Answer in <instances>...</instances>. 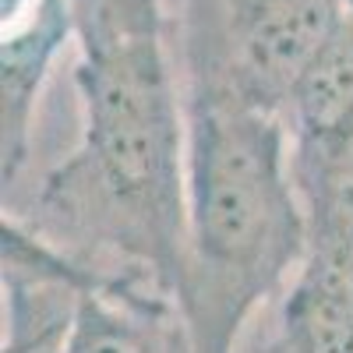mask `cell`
I'll list each match as a JSON object with an SVG mask.
<instances>
[{
    "label": "cell",
    "mask_w": 353,
    "mask_h": 353,
    "mask_svg": "<svg viewBox=\"0 0 353 353\" xmlns=\"http://www.w3.org/2000/svg\"><path fill=\"white\" fill-rule=\"evenodd\" d=\"M68 39H74L71 0H4V14H0V68H4L0 156H4V191L18 181V173L28 159L39 96Z\"/></svg>",
    "instance_id": "4"
},
{
    "label": "cell",
    "mask_w": 353,
    "mask_h": 353,
    "mask_svg": "<svg viewBox=\"0 0 353 353\" xmlns=\"http://www.w3.org/2000/svg\"><path fill=\"white\" fill-rule=\"evenodd\" d=\"M297 181L353 166V0L283 99Z\"/></svg>",
    "instance_id": "5"
},
{
    "label": "cell",
    "mask_w": 353,
    "mask_h": 353,
    "mask_svg": "<svg viewBox=\"0 0 353 353\" xmlns=\"http://www.w3.org/2000/svg\"><path fill=\"white\" fill-rule=\"evenodd\" d=\"M78 141L14 212L88 272L176 301L184 276V103L170 36L78 50Z\"/></svg>",
    "instance_id": "2"
},
{
    "label": "cell",
    "mask_w": 353,
    "mask_h": 353,
    "mask_svg": "<svg viewBox=\"0 0 353 353\" xmlns=\"http://www.w3.org/2000/svg\"><path fill=\"white\" fill-rule=\"evenodd\" d=\"M350 0H219L241 78L283 110L290 85L332 36Z\"/></svg>",
    "instance_id": "3"
},
{
    "label": "cell",
    "mask_w": 353,
    "mask_h": 353,
    "mask_svg": "<svg viewBox=\"0 0 353 353\" xmlns=\"http://www.w3.org/2000/svg\"><path fill=\"white\" fill-rule=\"evenodd\" d=\"M64 336L61 329H39V332H21V336H4V350L0 353H57Z\"/></svg>",
    "instance_id": "10"
},
{
    "label": "cell",
    "mask_w": 353,
    "mask_h": 353,
    "mask_svg": "<svg viewBox=\"0 0 353 353\" xmlns=\"http://www.w3.org/2000/svg\"><path fill=\"white\" fill-rule=\"evenodd\" d=\"M184 103L188 233L176 304L198 353H237L307 251V212L283 110L241 78L219 0H173Z\"/></svg>",
    "instance_id": "1"
},
{
    "label": "cell",
    "mask_w": 353,
    "mask_h": 353,
    "mask_svg": "<svg viewBox=\"0 0 353 353\" xmlns=\"http://www.w3.org/2000/svg\"><path fill=\"white\" fill-rule=\"evenodd\" d=\"M78 50H106L170 36L166 0H71Z\"/></svg>",
    "instance_id": "9"
},
{
    "label": "cell",
    "mask_w": 353,
    "mask_h": 353,
    "mask_svg": "<svg viewBox=\"0 0 353 353\" xmlns=\"http://www.w3.org/2000/svg\"><path fill=\"white\" fill-rule=\"evenodd\" d=\"M350 170H353V166H350Z\"/></svg>",
    "instance_id": "11"
},
{
    "label": "cell",
    "mask_w": 353,
    "mask_h": 353,
    "mask_svg": "<svg viewBox=\"0 0 353 353\" xmlns=\"http://www.w3.org/2000/svg\"><path fill=\"white\" fill-rule=\"evenodd\" d=\"M307 212V251L304 258L353 283V170H336L297 181Z\"/></svg>",
    "instance_id": "8"
},
{
    "label": "cell",
    "mask_w": 353,
    "mask_h": 353,
    "mask_svg": "<svg viewBox=\"0 0 353 353\" xmlns=\"http://www.w3.org/2000/svg\"><path fill=\"white\" fill-rule=\"evenodd\" d=\"M254 353H353V283L304 258L272 301V325Z\"/></svg>",
    "instance_id": "7"
},
{
    "label": "cell",
    "mask_w": 353,
    "mask_h": 353,
    "mask_svg": "<svg viewBox=\"0 0 353 353\" xmlns=\"http://www.w3.org/2000/svg\"><path fill=\"white\" fill-rule=\"evenodd\" d=\"M57 353H198L181 304L128 279L85 286Z\"/></svg>",
    "instance_id": "6"
}]
</instances>
